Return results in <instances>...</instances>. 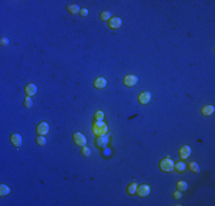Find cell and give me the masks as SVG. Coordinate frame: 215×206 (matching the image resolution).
<instances>
[{"label":"cell","instance_id":"obj_4","mask_svg":"<svg viewBox=\"0 0 215 206\" xmlns=\"http://www.w3.org/2000/svg\"><path fill=\"white\" fill-rule=\"evenodd\" d=\"M121 18L120 17H111L109 21H108V25L111 28V29H113V30H117V29H119L120 27H121Z\"/></svg>","mask_w":215,"mask_h":206},{"label":"cell","instance_id":"obj_21","mask_svg":"<svg viewBox=\"0 0 215 206\" xmlns=\"http://www.w3.org/2000/svg\"><path fill=\"white\" fill-rule=\"evenodd\" d=\"M110 18H111V13L109 10H105L101 14V20L102 21H109Z\"/></svg>","mask_w":215,"mask_h":206},{"label":"cell","instance_id":"obj_10","mask_svg":"<svg viewBox=\"0 0 215 206\" xmlns=\"http://www.w3.org/2000/svg\"><path fill=\"white\" fill-rule=\"evenodd\" d=\"M190 155H191V148L189 145H184L180 149V157L182 159H186Z\"/></svg>","mask_w":215,"mask_h":206},{"label":"cell","instance_id":"obj_7","mask_svg":"<svg viewBox=\"0 0 215 206\" xmlns=\"http://www.w3.org/2000/svg\"><path fill=\"white\" fill-rule=\"evenodd\" d=\"M136 192H137V195H139L140 197H147V196L150 194V187L147 186V184H141V186L137 188Z\"/></svg>","mask_w":215,"mask_h":206},{"label":"cell","instance_id":"obj_16","mask_svg":"<svg viewBox=\"0 0 215 206\" xmlns=\"http://www.w3.org/2000/svg\"><path fill=\"white\" fill-rule=\"evenodd\" d=\"M136 190H137V184H136L135 182H134V183H130V184L127 187V192H128L129 195H135Z\"/></svg>","mask_w":215,"mask_h":206},{"label":"cell","instance_id":"obj_13","mask_svg":"<svg viewBox=\"0 0 215 206\" xmlns=\"http://www.w3.org/2000/svg\"><path fill=\"white\" fill-rule=\"evenodd\" d=\"M214 111H215V108L213 105H206V106H204L201 109V112H203L204 116H211Z\"/></svg>","mask_w":215,"mask_h":206},{"label":"cell","instance_id":"obj_3","mask_svg":"<svg viewBox=\"0 0 215 206\" xmlns=\"http://www.w3.org/2000/svg\"><path fill=\"white\" fill-rule=\"evenodd\" d=\"M73 140H74L76 144L79 145V147H85L86 143H87L86 136H85L83 133H80V132H77V133L73 134Z\"/></svg>","mask_w":215,"mask_h":206},{"label":"cell","instance_id":"obj_26","mask_svg":"<svg viewBox=\"0 0 215 206\" xmlns=\"http://www.w3.org/2000/svg\"><path fill=\"white\" fill-rule=\"evenodd\" d=\"M9 44V40H8V38H1V46H7Z\"/></svg>","mask_w":215,"mask_h":206},{"label":"cell","instance_id":"obj_15","mask_svg":"<svg viewBox=\"0 0 215 206\" xmlns=\"http://www.w3.org/2000/svg\"><path fill=\"white\" fill-rule=\"evenodd\" d=\"M68 10L70 14H78L80 13V7L78 5H70L68 6Z\"/></svg>","mask_w":215,"mask_h":206},{"label":"cell","instance_id":"obj_9","mask_svg":"<svg viewBox=\"0 0 215 206\" xmlns=\"http://www.w3.org/2000/svg\"><path fill=\"white\" fill-rule=\"evenodd\" d=\"M108 142H109L108 136H105V135H101V136H97L96 141H95V144H96L97 147H100V148H104V147L108 144Z\"/></svg>","mask_w":215,"mask_h":206},{"label":"cell","instance_id":"obj_22","mask_svg":"<svg viewBox=\"0 0 215 206\" xmlns=\"http://www.w3.org/2000/svg\"><path fill=\"white\" fill-rule=\"evenodd\" d=\"M103 118H104V113L102 111H96V113H95V120L96 121H102Z\"/></svg>","mask_w":215,"mask_h":206},{"label":"cell","instance_id":"obj_12","mask_svg":"<svg viewBox=\"0 0 215 206\" xmlns=\"http://www.w3.org/2000/svg\"><path fill=\"white\" fill-rule=\"evenodd\" d=\"M37 91H38V88H37V85H34V84H29L25 87V94L28 96H32V95L37 94Z\"/></svg>","mask_w":215,"mask_h":206},{"label":"cell","instance_id":"obj_20","mask_svg":"<svg viewBox=\"0 0 215 206\" xmlns=\"http://www.w3.org/2000/svg\"><path fill=\"white\" fill-rule=\"evenodd\" d=\"M174 168H175L177 172H183L185 170V164H184V163L179 162V163L174 164Z\"/></svg>","mask_w":215,"mask_h":206},{"label":"cell","instance_id":"obj_23","mask_svg":"<svg viewBox=\"0 0 215 206\" xmlns=\"http://www.w3.org/2000/svg\"><path fill=\"white\" fill-rule=\"evenodd\" d=\"M37 143L39 144V145H41V147H44L45 144H46V138H45V136H42V135H40V136L37 137Z\"/></svg>","mask_w":215,"mask_h":206},{"label":"cell","instance_id":"obj_11","mask_svg":"<svg viewBox=\"0 0 215 206\" xmlns=\"http://www.w3.org/2000/svg\"><path fill=\"white\" fill-rule=\"evenodd\" d=\"M10 141H12V143L15 145V147H21L22 145V136L18 134V133H14L13 135H12V137H10Z\"/></svg>","mask_w":215,"mask_h":206},{"label":"cell","instance_id":"obj_8","mask_svg":"<svg viewBox=\"0 0 215 206\" xmlns=\"http://www.w3.org/2000/svg\"><path fill=\"white\" fill-rule=\"evenodd\" d=\"M150 100H151V93L150 92H143L139 96V102L141 104H147V103H149Z\"/></svg>","mask_w":215,"mask_h":206},{"label":"cell","instance_id":"obj_6","mask_svg":"<svg viewBox=\"0 0 215 206\" xmlns=\"http://www.w3.org/2000/svg\"><path fill=\"white\" fill-rule=\"evenodd\" d=\"M48 132H49V126H48V124L46 121H42V123H40L37 126V133L39 135L45 136L46 134H48Z\"/></svg>","mask_w":215,"mask_h":206},{"label":"cell","instance_id":"obj_28","mask_svg":"<svg viewBox=\"0 0 215 206\" xmlns=\"http://www.w3.org/2000/svg\"><path fill=\"white\" fill-rule=\"evenodd\" d=\"M174 197H175L176 199L181 198V197H182V195H181V191H177V192H175V194H174Z\"/></svg>","mask_w":215,"mask_h":206},{"label":"cell","instance_id":"obj_24","mask_svg":"<svg viewBox=\"0 0 215 206\" xmlns=\"http://www.w3.org/2000/svg\"><path fill=\"white\" fill-rule=\"evenodd\" d=\"M81 153H83L84 156H86V157H89V156H91V153H92V151H91V149H89V148H87V147H83Z\"/></svg>","mask_w":215,"mask_h":206},{"label":"cell","instance_id":"obj_5","mask_svg":"<svg viewBox=\"0 0 215 206\" xmlns=\"http://www.w3.org/2000/svg\"><path fill=\"white\" fill-rule=\"evenodd\" d=\"M137 81H139V78H137V76H135V74H128V76H126L125 79H124V84H125L126 86H128V87H132V86L136 85Z\"/></svg>","mask_w":215,"mask_h":206},{"label":"cell","instance_id":"obj_27","mask_svg":"<svg viewBox=\"0 0 215 206\" xmlns=\"http://www.w3.org/2000/svg\"><path fill=\"white\" fill-rule=\"evenodd\" d=\"M80 15H81V16H87V15H88V10H87L86 8L80 9Z\"/></svg>","mask_w":215,"mask_h":206},{"label":"cell","instance_id":"obj_2","mask_svg":"<svg viewBox=\"0 0 215 206\" xmlns=\"http://www.w3.org/2000/svg\"><path fill=\"white\" fill-rule=\"evenodd\" d=\"M159 167L162 172H172L174 170V163L172 159L169 158H165L162 160H160L159 163Z\"/></svg>","mask_w":215,"mask_h":206},{"label":"cell","instance_id":"obj_14","mask_svg":"<svg viewBox=\"0 0 215 206\" xmlns=\"http://www.w3.org/2000/svg\"><path fill=\"white\" fill-rule=\"evenodd\" d=\"M94 86L96 88H104L106 86V80L104 78H97L94 83Z\"/></svg>","mask_w":215,"mask_h":206},{"label":"cell","instance_id":"obj_18","mask_svg":"<svg viewBox=\"0 0 215 206\" xmlns=\"http://www.w3.org/2000/svg\"><path fill=\"white\" fill-rule=\"evenodd\" d=\"M176 186H177L179 191H185V190L188 189V183H186L185 181H179Z\"/></svg>","mask_w":215,"mask_h":206},{"label":"cell","instance_id":"obj_25","mask_svg":"<svg viewBox=\"0 0 215 206\" xmlns=\"http://www.w3.org/2000/svg\"><path fill=\"white\" fill-rule=\"evenodd\" d=\"M32 100L30 99V96H28V98H25V100H24V106L25 108H31L32 106Z\"/></svg>","mask_w":215,"mask_h":206},{"label":"cell","instance_id":"obj_17","mask_svg":"<svg viewBox=\"0 0 215 206\" xmlns=\"http://www.w3.org/2000/svg\"><path fill=\"white\" fill-rule=\"evenodd\" d=\"M9 192H10V189L6 184H1L0 186V195L1 196H7Z\"/></svg>","mask_w":215,"mask_h":206},{"label":"cell","instance_id":"obj_19","mask_svg":"<svg viewBox=\"0 0 215 206\" xmlns=\"http://www.w3.org/2000/svg\"><path fill=\"white\" fill-rule=\"evenodd\" d=\"M189 167H190V170H191V171L195 172V173H198V172L200 171L199 165H198L196 162H191V163L189 164Z\"/></svg>","mask_w":215,"mask_h":206},{"label":"cell","instance_id":"obj_1","mask_svg":"<svg viewBox=\"0 0 215 206\" xmlns=\"http://www.w3.org/2000/svg\"><path fill=\"white\" fill-rule=\"evenodd\" d=\"M93 134L96 136H101V135H105L108 132V125L104 121H95L92 126Z\"/></svg>","mask_w":215,"mask_h":206}]
</instances>
